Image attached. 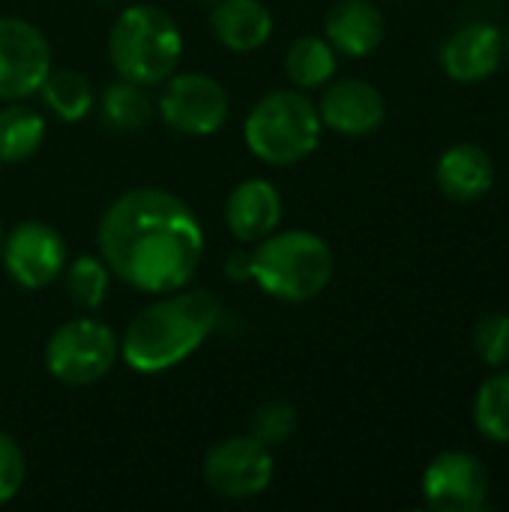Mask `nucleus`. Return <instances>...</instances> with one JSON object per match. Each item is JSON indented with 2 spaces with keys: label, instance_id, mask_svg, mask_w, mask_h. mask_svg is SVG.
<instances>
[{
  "label": "nucleus",
  "instance_id": "obj_1",
  "mask_svg": "<svg viewBox=\"0 0 509 512\" xmlns=\"http://www.w3.org/2000/svg\"><path fill=\"white\" fill-rule=\"evenodd\" d=\"M96 249L114 279L156 297L192 285L207 234L180 195L162 186H132L102 210Z\"/></svg>",
  "mask_w": 509,
  "mask_h": 512
},
{
  "label": "nucleus",
  "instance_id": "obj_2",
  "mask_svg": "<svg viewBox=\"0 0 509 512\" xmlns=\"http://www.w3.org/2000/svg\"><path fill=\"white\" fill-rule=\"evenodd\" d=\"M222 321V303L210 288L186 285L156 294L120 336V360L135 375H162L186 363Z\"/></svg>",
  "mask_w": 509,
  "mask_h": 512
},
{
  "label": "nucleus",
  "instance_id": "obj_3",
  "mask_svg": "<svg viewBox=\"0 0 509 512\" xmlns=\"http://www.w3.org/2000/svg\"><path fill=\"white\" fill-rule=\"evenodd\" d=\"M336 273L333 246L306 228H276L252 243V282L273 300L303 306L318 300Z\"/></svg>",
  "mask_w": 509,
  "mask_h": 512
},
{
  "label": "nucleus",
  "instance_id": "obj_4",
  "mask_svg": "<svg viewBox=\"0 0 509 512\" xmlns=\"http://www.w3.org/2000/svg\"><path fill=\"white\" fill-rule=\"evenodd\" d=\"M186 42L177 18L156 3L126 6L108 30V57L117 78L159 87L183 60Z\"/></svg>",
  "mask_w": 509,
  "mask_h": 512
},
{
  "label": "nucleus",
  "instance_id": "obj_5",
  "mask_svg": "<svg viewBox=\"0 0 509 512\" xmlns=\"http://www.w3.org/2000/svg\"><path fill=\"white\" fill-rule=\"evenodd\" d=\"M324 123L306 90L282 87L264 93L243 120L249 153L273 168H288L309 159L321 147Z\"/></svg>",
  "mask_w": 509,
  "mask_h": 512
},
{
  "label": "nucleus",
  "instance_id": "obj_6",
  "mask_svg": "<svg viewBox=\"0 0 509 512\" xmlns=\"http://www.w3.org/2000/svg\"><path fill=\"white\" fill-rule=\"evenodd\" d=\"M45 369L63 387H93L120 363V336L111 324L81 315L63 321L45 342Z\"/></svg>",
  "mask_w": 509,
  "mask_h": 512
},
{
  "label": "nucleus",
  "instance_id": "obj_7",
  "mask_svg": "<svg viewBox=\"0 0 509 512\" xmlns=\"http://www.w3.org/2000/svg\"><path fill=\"white\" fill-rule=\"evenodd\" d=\"M159 87L162 93L156 99V117L177 135L210 138L231 117V96L225 84L210 72L177 69Z\"/></svg>",
  "mask_w": 509,
  "mask_h": 512
},
{
  "label": "nucleus",
  "instance_id": "obj_8",
  "mask_svg": "<svg viewBox=\"0 0 509 512\" xmlns=\"http://www.w3.org/2000/svg\"><path fill=\"white\" fill-rule=\"evenodd\" d=\"M210 492L228 501H249L264 495L276 477V459L267 444L252 435H228L216 441L201 465Z\"/></svg>",
  "mask_w": 509,
  "mask_h": 512
},
{
  "label": "nucleus",
  "instance_id": "obj_9",
  "mask_svg": "<svg viewBox=\"0 0 509 512\" xmlns=\"http://www.w3.org/2000/svg\"><path fill=\"white\" fill-rule=\"evenodd\" d=\"M0 258L6 276L18 288L42 291L63 276L69 264V246L54 225L42 219H24L3 234Z\"/></svg>",
  "mask_w": 509,
  "mask_h": 512
},
{
  "label": "nucleus",
  "instance_id": "obj_10",
  "mask_svg": "<svg viewBox=\"0 0 509 512\" xmlns=\"http://www.w3.org/2000/svg\"><path fill=\"white\" fill-rule=\"evenodd\" d=\"M51 69L48 36L27 18L0 15V102L36 96Z\"/></svg>",
  "mask_w": 509,
  "mask_h": 512
},
{
  "label": "nucleus",
  "instance_id": "obj_11",
  "mask_svg": "<svg viewBox=\"0 0 509 512\" xmlns=\"http://www.w3.org/2000/svg\"><path fill=\"white\" fill-rule=\"evenodd\" d=\"M492 480L480 456L447 450L423 471V498L435 512H480L489 504Z\"/></svg>",
  "mask_w": 509,
  "mask_h": 512
},
{
  "label": "nucleus",
  "instance_id": "obj_12",
  "mask_svg": "<svg viewBox=\"0 0 509 512\" xmlns=\"http://www.w3.org/2000/svg\"><path fill=\"white\" fill-rule=\"evenodd\" d=\"M318 114L324 129L345 138H366L384 126L387 99L375 84L363 78H333L330 84H324Z\"/></svg>",
  "mask_w": 509,
  "mask_h": 512
},
{
  "label": "nucleus",
  "instance_id": "obj_13",
  "mask_svg": "<svg viewBox=\"0 0 509 512\" xmlns=\"http://www.w3.org/2000/svg\"><path fill=\"white\" fill-rule=\"evenodd\" d=\"M222 213L231 237L243 246H252L282 225L285 204L276 183H270L267 177H249L228 192Z\"/></svg>",
  "mask_w": 509,
  "mask_h": 512
},
{
  "label": "nucleus",
  "instance_id": "obj_14",
  "mask_svg": "<svg viewBox=\"0 0 509 512\" xmlns=\"http://www.w3.org/2000/svg\"><path fill=\"white\" fill-rule=\"evenodd\" d=\"M504 33L489 21L462 24L441 48L444 72L459 84H480L504 63Z\"/></svg>",
  "mask_w": 509,
  "mask_h": 512
},
{
  "label": "nucleus",
  "instance_id": "obj_15",
  "mask_svg": "<svg viewBox=\"0 0 509 512\" xmlns=\"http://www.w3.org/2000/svg\"><path fill=\"white\" fill-rule=\"evenodd\" d=\"M387 36V18L375 0H336L324 18V39L342 57H369Z\"/></svg>",
  "mask_w": 509,
  "mask_h": 512
},
{
  "label": "nucleus",
  "instance_id": "obj_16",
  "mask_svg": "<svg viewBox=\"0 0 509 512\" xmlns=\"http://www.w3.org/2000/svg\"><path fill=\"white\" fill-rule=\"evenodd\" d=\"M438 189L459 204H474L486 198L495 186V162L480 144H453L438 156L435 165Z\"/></svg>",
  "mask_w": 509,
  "mask_h": 512
},
{
  "label": "nucleus",
  "instance_id": "obj_17",
  "mask_svg": "<svg viewBox=\"0 0 509 512\" xmlns=\"http://www.w3.org/2000/svg\"><path fill=\"white\" fill-rule=\"evenodd\" d=\"M210 33L222 48L252 54L270 42L273 12L261 0H216L210 3Z\"/></svg>",
  "mask_w": 509,
  "mask_h": 512
},
{
  "label": "nucleus",
  "instance_id": "obj_18",
  "mask_svg": "<svg viewBox=\"0 0 509 512\" xmlns=\"http://www.w3.org/2000/svg\"><path fill=\"white\" fill-rule=\"evenodd\" d=\"M48 135V120L39 108L21 102H6L0 108V165H18L33 159Z\"/></svg>",
  "mask_w": 509,
  "mask_h": 512
},
{
  "label": "nucleus",
  "instance_id": "obj_19",
  "mask_svg": "<svg viewBox=\"0 0 509 512\" xmlns=\"http://www.w3.org/2000/svg\"><path fill=\"white\" fill-rule=\"evenodd\" d=\"M99 114L111 132L135 135L156 120V102L150 99V87L126 78H114L99 93Z\"/></svg>",
  "mask_w": 509,
  "mask_h": 512
},
{
  "label": "nucleus",
  "instance_id": "obj_20",
  "mask_svg": "<svg viewBox=\"0 0 509 512\" xmlns=\"http://www.w3.org/2000/svg\"><path fill=\"white\" fill-rule=\"evenodd\" d=\"M48 114H54L60 123H81L96 108V87L90 78L78 69H51L36 93Z\"/></svg>",
  "mask_w": 509,
  "mask_h": 512
},
{
  "label": "nucleus",
  "instance_id": "obj_21",
  "mask_svg": "<svg viewBox=\"0 0 509 512\" xmlns=\"http://www.w3.org/2000/svg\"><path fill=\"white\" fill-rule=\"evenodd\" d=\"M339 54L336 48L315 33L297 36L285 51V75L297 90H318L336 78Z\"/></svg>",
  "mask_w": 509,
  "mask_h": 512
},
{
  "label": "nucleus",
  "instance_id": "obj_22",
  "mask_svg": "<svg viewBox=\"0 0 509 512\" xmlns=\"http://www.w3.org/2000/svg\"><path fill=\"white\" fill-rule=\"evenodd\" d=\"M60 279L66 285L69 300L78 309L96 312L105 303L114 276H111L108 264L99 255H78V258H69V264H66V270H63Z\"/></svg>",
  "mask_w": 509,
  "mask_h": 512
},
{
  "label": "nucleus",
  "instance_id": "obj_23",
  "mask_svg": "<svg viewBox=\"0 0 509 512\" xmlns=\"http://www.w3.org/2000/svg\"><path fill=\"white\" fill-rule=\"evenodd\" d=\"M471 414L483 438L509 444V372H495L480 384Z\"/></svg>",
  "mask_w": 509,
  "mask_h": 512
},
{
  "label": "nucleus",
  "instance_id": "obj_24",
  "mask_svg": "<svg viewBox=\"0 0 509 512\" xmlns=\"http://www.w3.org/2000/svg\"><path fill=\"white\" fill-rule=\"evenodd\" d=\"M297 429V408L285 399H267L252 411L249 435L267 444L270 450L282 447Z\"/></svg>",
  "mask_w": 509,
  "mask_h": 512
},
{
  "label": "nucleus",
  "instance_id": "obj_25",
  "mask_svg": "<svg viewBox=\"0 0 509 512\" xmlns=\"http://www.w3.org/2000/svg\"><path fill=\"white\" fill-rule=\"evenodd\" d=\"M474 351L477 357L492 366L504 369L509 363V315L507 312H489L474 327Z\"/></svg>",
  "mask_w": 509,
  "mask_h": 512
},
{
  "label": "nucleus",
  "instance_id": "obj_26",
  "mask_svg": "<svg viewBox=\"0 0 509 512\" xmlns=\"http://www.w3.org/2000/svg\"><path fill=\"white\" fill-rule=\"evenodd\" d=\"M27 480V456L21 444L0 429V504H9L18 498Z\"/></svg>",
  "mask_w": 509,
  "mask_h": 512
},
{
  "label": "nucleus",
  "instance_id": "obj_27",
  "mask_svg": "<svg viewBox=\"0 0 509 512\" xmlns=\"http://www.w3.org/2000/svg\"><path fill=\"white\" fill-rule=\"evenodd\" d=\"M222 270H225V279L234 285L252 282V249H243V243H240V249H231L225 255Z\"/></svg>",
  "mask_w": 509,
  "mask_h": 512
},
{
  "label": "nucleus",
  "instance_id": "obj_28",
  "mask_svg": "<svg viewBox=\"0 0 509 512\" xmlns=\"http://www.w3.org/2000/svg\"><path fill=\"white\" fill-rule=\"evenodd\" d=\"M504 51H507V54H509V33H507V36H504Z\"/></svg>",
  "mask_w": 509,
  "mask_h": 512
},
{
  "label": "nucleus",
  "instance_id": "obj_29",
  "mask_svg": "<svg viewBox=\"0 0 509 512\" xmlns=\"http://www.w3.org/2000/svg\"><path fill=\"white\" fill-rule=\"evenodd\" d=\"M3 234H6V231H3V219H0V243H3Z\"/></svg>",
  "mask_w": 509,
  "mask_h": 512
},
{
  "label": "nucleus",
  "instance_id": "obj_30",
  "mask_svg": "<svg viewBox=\"0 0 509 512\" xmlns=\"http://www.w3.org/2000/svg\"><path fill=\"white\" fill-rule=\"evenodd\" d=\"M198 3H216V0H198Z\"/></svg>",
  "mask_w": 509,
  "mask_h": 512
}]
</instances>
